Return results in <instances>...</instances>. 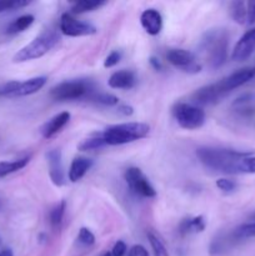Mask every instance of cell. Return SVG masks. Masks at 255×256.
Returning a JSON list of instances; mask_svg holds the SVG:
<instances>
[{"instance_id":"cb8c5ba5","label":"cell","mask_w":255,"mask_h":256,"mask_svg":"<svg viewBox=\"0 0 255 256\" xmlns=\"http://www.w3.org/2000/svg\"><path fill=\"white\" fill-rule=\"evenodd\" d=\"M146 236L154 256H169V252H168L166 246H165L164 242L159 236V234H156L154 230H149L146 232Z\"/></svg>"},{"instance_id":"ba28073f","label":"cell","mask_w":255,"mask_h":256,"mask_svg":"<svg viewBox=\"0 0 255 256\" xmlns=\"http://www.w3.org/2000/svg\"><path fill=\"white\" fill-rule=\"evenodd\" d=\"M60 30L66 36H89L98 32V29L92 24L82 20H78L69 12H64L60 18Z\"/></svg>"},{"instance_id":"3957f363","label":"cell","mask_w":255,"mask_h":256,"mask_svg":"<svg viewBox=\"0 0 255 256\" xmlns=\"http://www.w3.org/2000/svg\"><path fill=\"white\" fill-rule=\"evenodd\" d=\"M228 46L229 36L224 29H214L206 32L202 39V48L206 54L210 68L218 69L225 64L228 60Z\"/></svg>"},{"instance_id":"ac0fdd59","label":"cell","mask_w":255,"mask_h":256,"mask_svg":"<svg viewBox=\"0 0 255 256\" xmlns=\"http://www.w3.org/2000/svg\"><path fill=\"white\" fill-rule=\"evenodd\" d=\"M232 109L242 116H252L255 114V94L245 92L232 102Z\"/></svg>"},{"instance_id":"ffe728a7","label":"cell","mask_w":255,"mask_h":256,"mask_svg":"<svg viewBox=\"0 0 255 256\" xmlns=\"http://www.w3.org/2000/svg\"><path fill=\"white\" fill-rule=\"evenodd\" d=\"M205 226V220L202 215L194 218H186V219L182 220L179 225V232L182 236L190 234H196V232H204Z\"/></svg>"},{"instance_id":"f546056e","label":"cell","mask_w":255,"mask_h":256,"mask_svg":"<svg viewBox=\"0 0 255 256\" xmlns=\"http://www.w3.org/2000/svg\"><path fill=\"white\" fill-rule=\"evenodd\" d=\"M78 242L84 246H92L95 242V236L88 228H82L78 234Z\"/></svg>"},{"instance_id":"d4e9b609","label":"cell","mask_w":255,"mask_h":256,"mask_svg":"<svg viewBox=\"0 0 255 256\" xmlns=\"http://www.w3.org/2000/svg\"><path fill=\"white\" fill-rule=\"evenodd\" d=\"M230 15L238 24H246V2H240V0L232 2L230 4Z\"/></svg>"},{"instance_id":"8d00e7d4","label":"cell","mask_w":255,"mask_h":256,"mask_svg":"<svg viewBox=\"0 0 255 256\" xmlns=\"http://www.w3.org/2000/svg\"><path fill=\"white\" fill-rule=\"evenodd\" d=\"M128 256H149V252H148V250L142 245H134L129 250Z\"/></svg>"},{"instance_id":"30bf717a","label":"cell","mask_w":255,"mask_h":256,"mask_svg":"<svg viewBox=\"0 0 255 256\" xmlns=\"http://www.w3.org/2000/svg\"><path fill=\"white\" fill-rule=\"evenodd\" d=\"M226 95V92H222L219 84H210L198 89L194 94L192 95V104L196 106H209V105H215Z\"/></svg>"},{"instance_id":"8992f818","label":"cell","mask_w":255,"mask_h":256,"mask_svg":"<svg viewBox=\"0 0 255 256\" xmlns=\"http://www.w3.org/2000/svg\"><path fill=\"white\" fill-rule=\"evenodd\" d=\"M172 115L178 125L185 130H196L205 124L206 115L202 108L192 102H176L172 106Z\"/></svg>"},{"instance_id":"f1b7e54d","label":"cell","mask_w":255,"mask_h":256,"mask_svg":"<svg viewBox=\"0 0 255 256\" xmlns=\"http://www.w3.org/2000/svg\"><path fill=\"white\" fill-rule=\"evenodd\" d=\"M30 2H32L30 0H0V12L20 9V8L28 6Z\"/></svg>"},{"instance_id":"f35d334b","label":"cell","mask_w":255,"mask_h":256,"mask_svg":"<svg viewBox=\"0 0 255 256\" xmlns=\"http://www.w3.org/2000/svg\"><path fill=\"white\" fill-rule=\"evenodd\" d=\"M149 62H150V65H152V66L154 68L155 70H158V72H160V70L162 69V62H160V60L158 59V58H155V56H150Z\"/></svg>"},{"instance_id":"e0dca14e","label":"cell","mask_w":255,"mask_h":256,"mask_svg":"<svg viewBox=\"0 0 255 256\" xmlns=\"http://www.w3.org/2000/svg\"><path fill=\"white\" fill-rule=\"evenodd\" d=\"M92 166V160L85 156H76L72 162L68 172V178L72 182H78L80 179L85 176L90 168Z\"/></svg>"},{"instance_id":"4316f807","label":"cell","mask_w":255,"mask_h":256,"mask_svg":"<svg viewBox=\"0 0 255 256\" xmlns=\"http://www.w3.org/2000/svg\"><path fill=\"white\" fill-rule=\"evenodd\" d=\"M105 142L102 139V135L99 136H95V138H89V139H85L78 145V149L80 152H92V150H98V149H102V148L105 146Z\"/></svg>"},{"instance_id":"60d3db41","label":"cell","mask_w":255,"mask_h":256,"mask_svg":"<svg viewBox=\"0 0 255 256\" xmlns=\"http://www.w3.org/2000/svg\"><path fill=\"white\" fill-rule=\"evenodd\" d=\"M100 256H112V252H104V254L100 255Z\"/></svg>"},{"instance_id":"2e32d148","label":"cell","mask_w":255,"mask_h":256,"mask_svg":"<svg viewBox=\"0 0 255 256\" xmlns=\"http://www.w3.org/2000/svg\"><path fill=\"white\" fill-rule=\"evenodd\" d=\"M136 84V75L132 70H119L110 75L108 80V85L112 89H122L128 90L132 89Z\"/></svg>"},{"instance_id":"e575fe53","label":"cell","mask_w":255,"mask_h":256,"mask_svg":"<svg viewBox=\"0 0 255 256\" xmlns=\"http://www.w3.org/2000/svg\"><path fill=\"white\" fill-rule=\"evenodd\" d=\"M128 252V246L126 244H125L124 242H122V240H118L114 244V246H112V256H124Z\"/></svg>"},{"instance_id":"7c38bea8","label":"cell","mask_w":255,"mask_h":256,"mask_svg":"<svg viewBox=\"0 0 255 256\" xmlns=\"http://www.w3.org/2000/svg\"><path fill=\"white\" fill-rule=\"evenodd\" d=\"M255 78V66L250 68H244V69H240L238 72H232L229 76H226L225 79L220 80L218 84L222 88L224 92H229L232 90L236 89V88L242 86L244 84L249 82L250 80H252Z\"/></svg>"},{"instance_id":"5bb4252c","label":"cell","mask_w":255,"mask_h":256,"mask_svg":"<svg viewBox=\"0 0 255 256\" xmlns=\"http://www.w3.org/2000/svg\"><path fill=\"white\" fill-rule=\"evenodd\" d=\"M140 22L144 28L145 32L149 35H158L162 32V16L158 10L146 9L140 15Z\"/></svg>"},{"instance_id":"4fadbf2b","label":"cell","mask_w":255,"mask_h":256,"mask_svg":"<svg viewBox=\"0 0 255 256\" xmlns=\"http://www.w3.org/2000/svg\"><path fill=\"white\" fill-rule=\"evenodd\" d=\"M48 166H49V176L52 184L56 186H62L65 184L64 168H62V152L59 149H52L46 152Z\"/></svg>"},{"instance_id":"ab89813d","label":"cell","mask_w":255,"mask_h":256,"mask_svg":"<svg viewBox=\"0 0 255 256\" xmlns=\"http://www.w3.org/2000/svg\"><path fill=\"white\" fill-rule=\"evenodd\" d=\"M0 256H14L12 254V249H2V252H0Z\"/></svg>"},{"instance_id":"d6a6232c","label":"cell","mask_w":255,"mask_h":256,"mask_svg":"<svg viewBox=\"0 0 255 256\" xmlns=\"http://www.w3.org/2000/svg\"><path fill=\"white\" fill-rule=\"evenodd\" d=\"M242 174H255V156L244 158L242 160Z\"/></svg>"},{"instance_id":"484cf974","label":"cell","mask_w":255,"mask_h":256,"mask_svg":"<svg viewBox=\"0 0 255 256\" xmlns=\"http://www.w3.org/2000/svg\"><path fill=\"white\" fill-rule=\"evenodd\" d=\"M65 209H66V202L62 200V202H60L59 204H56L52 210H50L49 222H50V225H52V228L58 229V228L62 225V219H64Z\"/></svg>"},{"instance_id":"52a82bcc","label":"cell","mask_w":255,"mask_h":256,"mask_svg":"<svg viewBox=\"0 0 255 256\" xmlns=\"http://www.w3.org/2000/svg\"><path fill=\"white\" fill-rule=\"evenodd\" d=\"M125 182L134 194L142 198H155L156 190L150 184L146 175L139 168H128L125 172Z\"/></svg>"},{"instance_id":"9a60e30c","label":"cell","mask_w":255,"mask_h":256,"mask_svg":"<svg viewBox=\"0 0 255 256\" xmlns=\"http://www.w3.org/2000/svg\"><path fill=\"white\" fill-rule=\"evenodd\" d=\"M70 112H62L59 114H56L55 116H52V119L48 120L44 125L42 126V135L45 139H50V138L55 136L58 132H62V128H65V125L69 122L70 120Z\"/></svg>"},{"instance_id":"7402d4cb","label":"cell","mask_w":255,"mask_h":256,"mask_svg":"<svg viewBox=\"0 0 255 256\" xmlns=\"http://www.w3.org/2000/svg\"><path fill=\"white\" fill-rule=\"evenodd\" d=\"M35 18L32 14H25L22 16L16 18L12 22H10L9 26L6 28L8 34H18V32H22L30 28L34 22Z\"/></svg>"},{"instance_id":"44dd1931","label":"cell","mask_w":255,"mask_h":256,"mask_svg":"<svg viewBox=\"0 0 255 256\" xmlns=\"http://www.w3.org/2000/svg\"><path fill=\"white\" fill-rule=\"evenodd\" d=\"M30 162L29 156L22 158V159L12 160V162H0V178H5L8 175L24 169Z\"/></svg>"},{"instance_id":"9c48e42d","label":"cell","mask_w":255,"mask_h":256,"mask_svg":"<svg viewBox=\"0 0 255 256\" xmlns=\"http://www.w3.org/2000/svg\"><path fill=\"white\" fill-rule=\"evenodd\" d=\"M166 60L175 68L189 74H196L202 72V65L198 64L195 55L185 49H170L166 52Z\"/></svg>"},{"instance_id":"1f68e13d","label":"cell","mask_w":255,"mask_h":256,"mask_svg":"<svg viewBox=\"0 0 255 256\" xmlns=\"http://www.w3.org/2000/svg\"><path fill=\"white\" fill-rule=\"evenodd\" d=\"M19 84L20 82H18V80H12V82H5L2 86H0V95H2V96H14Z\"/></svg>"},{"instance_id":"d590c367","label":"cell","mask_w":255,"mask_h":256,"mask_svg":"<svg viewBox=\"0 0 255 256\" xmlns=\"http://www.w3.org/2000/svg\"><path fill=\"white\" fill-rule=\"evenodd\" d=\"M246 24H255V2H246Z\"/></svg>"},{"instance_id":"277c9868","label":"cell","mask_w":255,"mask_h":256,"mask_svg":"<svg viewBox=\"0 0 255 256\" xmlns=\"http://www.w3.org/2000/svg\"><path fill=\"white\" fill-rule=\"evenodd\" d=\"M58 42H59V36L55 32H42L39 36L32 39L29 44H26L22 49L18 50V52L12 58V62H30V60L39 59V58L48 54L58 44Z\"/></svg>"},{"instance_id":"4dcf8cb0","label":"cell","mask_w":255,"mask_h":256,"mask_svg":"<svg viewBox=\"0 0 255 256\" xmlns=\"http://www.w3.org/2000/svg\"><path fill=\"white\" fill-rule=\"evenodd\" d=\"M216 186H218V189L222 190V192H226V194H229V192H235V189H236L238 185L234 180L226 179V178H222V179L216 180Z\"/></svg>"},{"instance_id":"5b68a950","label":"cell","mask_w":255,"mask_h":256,"mask_svg":"<svg viewBox=\"0 0 255 256\" xmlns=\"http://www.w3.org/2000/svg\"><path fill=\"white\" fill-rule=\"evenodd\" d=\"M94 94V85L89 80H69L50 89V96L58 102L89 99Z\"/></svg>"},{"instance_id":"603a6c76","label":"cell","mask_w":255,"mask_h":256,"mask_svg":"<svg viewBox=\"0 0 255 256\" xmlns=\"http://www.w3.org/2000/svg\"><path fill=\"white\" fill-rule=\"evenodd\" d=\"M105 4H106L105 0H79V2H72V14H82V12H92Z\"/></svg>"},{"instance_id":"b9f144b4","label":"cell","mask_w":255,"mask_h":256,"mask_svg":"<svg viewBox=\"0 0 255 256\" xmlns=\"http://www.w3.org/2000/svg\"><path fill=\"white\" fill-rule=\"evenodd\" d=\"M252 222H255V214L252 216Z\"/></svg>"},{"instance_id":"d6986e66","label":"cell","mask_w":255,"mask_h":256,"mask_svg":"<svg viewBox=\"0 0 255 256\" xmlns=\"http://www.w3.org/2000/svg\"><path fill=\"white\" fill-rule=\"evenodd\" d=\"M46 80V76H35L25 80V82H20L14 96H28V95L35 94L44 88Z\"/></svg>"},{"instance_id":"74e56055","label":"cell","mask_w":255,"mask_h":256,"mask_svg":"<svg viewBox=\"0 0 255 256\" xmlns=\"http://www.w3.org/2000/svg\"><path fill=\"white\" fill-rule=\"evenodd\" d=\"M118 112H120V114L125 115V116H130V115H132V112H134V109H132L130 105H120L119 108H118Z\"/></svg>"},{"instance_id":"83f0119b","label":"cell","mask_w":255,"mask_h":256,"mask_svg":"<svg viewBox=\"0 0 255 256\" xmlns=\"http://www.w3.org/2000/svg\"><path fill=\"white\" fill-rule=\"evenodd\" d=\"M89 100L96 102V104L105 105V106H115V105L119 104V98L112 94H108V92H98V94L94 92L89 98Z\"/></svg>"},{"instance_id":"8fae6325","label":"cell","mask_w":255,"mask_h":256,"mask_svg":"<svg viewBox=\"0 0 255 256\" xmlns=\"http://www.w3.org/2000/svg\"><path fill=\"white\" fill-rule=\"evenodd\" d=\"M255 52V26L248 30L235 44L232 52V59L234 62H245Z\"/></svg>"},{"instance_id":"836d02e7","label":"cell","mask_w":255,"mask_h":256,"mask_svg":"<svg viewBox=\"0 0 255 256\" xmlns=\"http://www.w3.org/2000/svg\"><path fill=\"white\" fill-rule=\"evenodd\" d=\"M122 59V52L119 50H114V52H110L104 60V66L105 68H112L118 64Z\"/></svg>"},{"instance_id":"6da1fadb","label":"cell","mask_w":255,"mask_h":256,"mask_svg":"<svg viewBox=\"0 0 255 256\" xmlns=\"http://www.w3.org/2000/svg\"><path fill=\"white\" fill-rule=\"evenodd\" d=\"M252 152H238L232 149L202 146L196 149V156L205 168L224 174H242V160Z\"/></svg>"},{"instance_id":"7a4b0ae2","label":"cell","mask_w":255,"mask_h":256,"mask_svg":"<svg viewBox=\"0 0 255 256\" xmlns=\"http://www.w3.org/2000/svg\"><path fill=\"white\" fill-rule=\"evenodd\" d=\"M150 132V126L145 122H122L108 126L102 132L106 145H124L136 140L144 139Z\"/></svg>"}]
</instances>
